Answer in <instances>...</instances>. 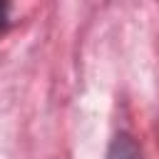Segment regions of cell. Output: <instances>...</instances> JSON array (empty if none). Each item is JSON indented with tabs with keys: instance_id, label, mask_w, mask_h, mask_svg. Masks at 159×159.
<instances>
[{
	"instance_id": "cell-1",
	"label": "cell",
	"mask_w": 159,
	"mask_h": 159,
	"mask_svg": "<svg viewBox=\"0 0 159 159\" xmlns=\"http://www.w3.org/2000/svg\"><path fill=\"white\" fill-rule=\"evenodd\" d=\"M107 159H142L139 144L134 142V137H132L129 132H119V134H114V139L109 142Z\"/></svg>"
},
{
	"instance_id": "cell-2",
	"label": "cell",
	"mask_w": 159,
	"mask_h": 159,
	"mask_svg": "<svg viewBox=\"0 0 159 159\" xmlns=\"http://www.w3.org/2000/svg\"><path fill=\"white\" fill-rule=\"evenodd\" d=\"M10 2H5V0H0V35L10 27Z\"/></svg>"
}]
</instances>
